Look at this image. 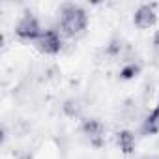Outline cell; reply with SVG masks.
I'll return each instance as SVG.
<instances>
[{
    "label": "cell",
    "mask_w": 159,
    "mask_h": 159,
    "mask_svg": "<svg viewBox=\"0 0 159 159\" xmlns=\"http://www.w3.org/2000/svg\"><path fill=\"white\" fill-rule=\"evenodd\" d=\"M88 26V13L79 4H62L60 8V28L66 36L75 38L81 36Z\"/></svg>",
    "instance_id": "cell-1"
},
{
    "label": "cell",
    "mask_w": 159,
    "mask_h": 159,
    "mask_svg": "<svg viewBox=\"0 0 159 159\" xmlns=\"http://www.w3.org/2000/svg\"><path fill=\"white\" fill-rule=\"evenodd\" d=\"M41 34H43V28L39 25V19L32 11H25V15L19 19V23L15 26V36L19 39H23V41L36 43Z\"/></svg>",
    "instance_id": "cell-2"
},
{
    "label": "cell",
    "mask_w": 159,
    "mask_h": 159,
    "mask_svg": "<svg viewBox=\"0 0 159 159\" xmlns=\"http://www.w3.org/2000/svg\"><path fill=\"white\" fill-rule=\"evenodd\" d=\"M81 129H83V135L90 140L92 146H96V148L103 146V142H105V127H103L101 120H98V118H84L83 124H81Z\"/></svg>",
    "instance_id": "cell-3"
},
{
    "label": "cell",
    "mask_w": 159,
    "mask_h": 159,
    "mask_svg": "<svg viewBox=\"0 0 159 159\" xmlns=\"http://www.w3.org/2000/svg\"><path fill=\"white\" fill-rule=\"evenodd\" d=\"M34 45L43 54H58L62 51V36L56 30L49 28V30H43V34L39 36V39Z\"/></svg>",
    "instance_id": "cell-4"
},
{
    "label": "cell",
    "mask_w": 159,
    "mask_h": 159,
    "mask_svg": "<svg viewBox=\"0 0 159 159\" xmlns=\"http://www.w3.org/2000/svg\"><path fill=\"white\" fill-rule=\"evenodd\" d=\"M157 23V11H155V4H142L137 8L135 15H133V25L139 30H148Z\"/></svg>",
    "instance_id": "cell-5"
},
{
    "label": "cell",
    "mask_w": 159,
    "mask_h": 159,
    "mask_svg": "<svg viewBox=\"0 0 159 159\" xmlns=\"http://www.w3.org/2000/svg\"><path fill=\"white\" fill-rule=\"evenodd\" d=\"M140 133L144 137H152V135H157L159 133V103L150 111V114L142 120V125H140Z\"/></svg>",
    "instance_id": "cell-6"
},
{
    "label": "cell",
    "mask_w": 159,
    "mask_h": 159,
    "mask_svg": "<svg viewBox=\"0 0 159 159\" xmlns=\"http://www.w3.org/2000/svg\"><path fill=\"white\" fill-rule=\"evenodd\" d=\"M116 142H118L122 153H124V155H129V153H133V150H135L137 139H135V133H133V131L122 129V131L116 133Z\"/></svg>",
    "instance_id": "cell-7"
},
{
    "label": "cell",
    "mask_w": 159,
    "mask_h": 159,
    "mask_svg": "<svg viewBox=\"0 0 159 159\" xmlns=\"http://www.w3.org/2000/svg\"><path fill=\"white\" fill-rule=\"evenodd\" d=\"M140 71H142V67H140V64L139 62H127L122 69H120V79L122 81H133V79H137L139 75H140Z\"/></svg>",
    "instance_id": "cell-8"
},
{
    "label": "cell",
    "mask_w": 159,
    "mask_h": 159,
    "mask_svg": "<svg viewBox=\"0 0 159 159\" xmlns=\"http://www.w3.org/2000/svg\"><path fill=\"white\" fill-rule=\"evenodd\" d=\"M122 49H124L122 39H112V41L109 43V47H107V52H109L111 56H120V54H122Z\"/></svg>",
    "instance_id": "cell-9"
},
{
    "label": "cell",
    "mask_w": 159,
    "mask_h": 159,
    "mask_svg": "<svg viewBox=\"0 0 159 159\" xmlns=\"http://www.w3.org/2000/svg\"><path fill=\"white\" fill-rule=\"evenodd\" d=\"M153 47H155V49L159 51V30H157V32L153 34Z\"/></svg>",
    "instance_id": "cell-10"
}]
</instances>
